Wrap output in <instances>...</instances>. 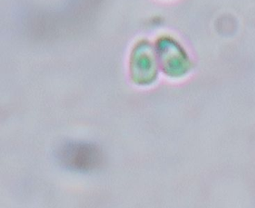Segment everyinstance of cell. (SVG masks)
I'll return each mask as SVG.
<instances>
[{
	"label": "cell",
	"instance_id": "cell-1",
	"mask_svg": "<svg viewBox=\"0 0 255 208\" xmlns=\"http://www.w3.org/2000/svg\"><path fill=\"white\" fill-rule=\"evenodd\" d=\"M59 158L68 169L88 172L101 165L102 154L99 148L92 144L71 142L61 148Z\"/></svg>",
	"mask_w": 255,
	"mask_h": 208
}]
</instances>
